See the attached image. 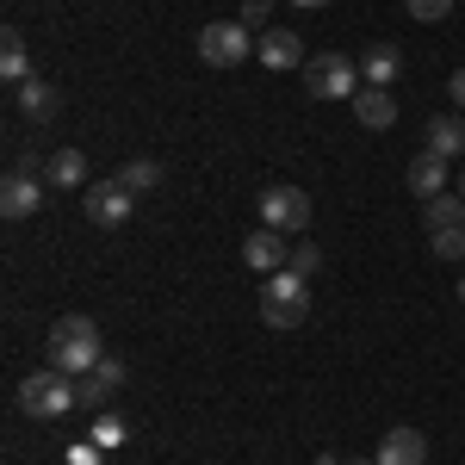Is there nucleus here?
Wrapping results in <instances>:
<instances>
[{
	"label": "nucleus",
	"mask_w": 465,
	"mask_h": 465,
	"mask_svg": "<svg viewBox=\"0 0 465 465\" xmlns=\"http://www.w3.org/2000/svg\"><path fill=\"white\" fill-rule=\"evenodd\" d=\"M354 118L366 124V131H391V124H397L391 87H360V94H354Z\"/></svg>",
	"instance_id": "obj_14"
},
{
	"label": "nucleus",
	"mask_w": 465,
	"mask_h": 465,
	"mask_svg": "<svg viewBox=\"0 0 465 465\" xmlns=\"http://www.w3.org/2000/svg\"><path fill=\"white\" fill-rule=\"evenodd\" d=\"M410 6V19H422V25H440L447 13H453V0H403Z\"/></svg>",
	"instance_id": "obj_25"
},
{
	"label": "nucleus",
	"mask_w": 465,
	"mask_h": 465,
	"mask_svg": "<svg viewBox=\"0 0 465 465\" xmlns=\"http://www.w3.org/2000/svg\"><path fill=\"white\" fill-rule=\"evenodd\" d=\"M254 56H261V69H273V74L304 69V63H311L304 44H298V32H286V25H267V32L254 37Z\"/></svg>",
	"instance_id": "obj_8"
},
{
	"label": "nucleus",
	"mask_w": 465,
	"mask_h": 465,
	"mask_svg": "<svg viewBox=\"0 0 465 465\" xmlns=\"http://www.w3.org/2000/svg\"><path fill=\"white\" fill-rule=\"evenodd\" d=\"M249 56H254V37L242 19H212L199 32V63H212V69H242Z\"/></svg>",
	"instance_id": "obj_5"
},
{
	"label": "nucleus",
	"mask_w": 465,
	"mask_h": 465,
	"mask_svg": "<svg viewBox=\"0 0 465 465\" xmlns=\"http://www.w3.org/2000/svg\"><path fill=\"white\" fill-rule=\"evenodd\" d=\"M360 87V63L354 56H341V50H322V56H311L304 63V94L311 100H354Z\"/></svg>",
	"instance_id": "obj_4"
},
{
	"label": "nucleus",
	"mask_w": 465,
	"mask_h": 465,
	"mask_svg": "<svg viewBox=\"0 0 465 465\" xmlns=\"http://www.w3.org/2000/svg\"><path fill=\"white\" fill-rule=\"evenodd\" d=\"M242 25H261L267 32V0H242Z\"/></svg>",
	"instance_id": "obj_27"
},
{
	"label": "nucleus",
	"mask_w": 465,
	"mask_h": 465,
	"mask_svg": "<svg viewBox=\"0 0 465 465\" xmlns=\"http://www.w3.org/2000/svg\"><path fill=\"white\" fill-rule=\"evenodd\" d=\"M87 440H100L106 453H118V447L131 440V429H124V416H112V410H100V416H94V429H87Z\"/></svg>",
	"instance_id": "obj_21"
},
{
	"label": "nucleus",
	"mask_w": 465,
	"mask_h": 465,
	"mask_svg": "<svg viewBox=\"0 0 465 465\" xmlns=\"http://www.w3.org/2000/svg\"><path fill=\"white\" fill-rule=\"evenodd\" d=\"M460 199H465V174H460Z\"/></svg>",
	"instance_id": "obj_30"
},
{
	"label": "nucleus",
	"mask_w": 465,
	"mask_h": 465,
	"mask_svg": "<svg viewBox=\"0 0 465 465\" xmlns=\"http://www.w3.org/2000/svg\"><path fill=\"white\" fill-rule=\"evenodd\" d=\"M0 74H6L13 87H19V81H32V56H25V37L13 32V25L0 32Z\"/></svg>",
	"instance_id": "obj_20"
},
{
	"label": "nucleus",
	"mask_w": 465,
	"mask_h": 465,
	"mask_svg": "<svg viewBox=\"0 0 465 465\" xmlns=\"http://www.w3.org/2000/svg\"><path fill=\"white\" fill-rule=\"evenodd\" d=\"M410 193H416V199H422V205H429V199H440V193H447V162H440V155H434V149H422V155H416V162H410Z\"/></svg>",
	"instance_id": "obj_15"
},
{
	"label": "nucleus",
	"mask_w": 465,
	"mask_h": 465,
	"mask_svg": "<svg viewBox=\"0 0 465 465\" xmlns=\"http://www.w3.org/2000/svg\"><path fill=\"white\" fill-rule=\"evenodd\" d=\"M118 180H124V186L143 199V193H155V186H162V168H155V162L143 155V162H124V168H118Z\"/></svg>",
	"instance_id": "obj_22"
},
{
	"label": "nucleus",
	"mask_w": 465,
	"mask_h": 465,
	"mask_svg": "<svg viewBox=\"0 0 465 465\" xmlns=\"http://www.w3.org/2000/svg\"><path fill=\"white\" fill-rule=\"evenodd\" d=\"M447 94H453V106L465 112V69H453V74H447Z\"/></svg>",
	"instance_id": "obj_28"
},
{
	"label": "nucleus",
	"mask_w": 465,
	"mask_h": 465,
	"mask_svg": "<svg viewBox=\"0 0 465 465\" xmlns=\"http://www.w3.org/2000/svg\"><path fill=\"white\" fill-rule=\"evenodd\" d=\"M242 261H249L254 273H280V267L292 261V236H280V230L261 223L254 236H242Z\"/></svg>",
	"instance_id": "obj_9"
},
{
	"label": "nucleus",
	"mask_w": 465,
	"mask_h": 465,
	"mask_svg": "<svg viewBox=\"0 0 465 465\" xmlns=\"http://www.w3.org/2000/svg\"><path fill=\"white\" fill-rule=\"evenodd\" d=\"M422 230H465V199L460 193H440V199H429V205H422Z\"/></svg>",
	"instance_id": "obj_19"
},
{
	"label": "nucleus",
	"mask_w": 465,
	"mask_h": 465,
	"mask_svg": "<svg viewBox=\"0 0 465 465\" xmlns=\"http://www.w3.org/2000/svg\"><path fill=\"white\" fill-rule=\"evenodd\" d=\"M379 465H429V440L416 429H391L385 440H379V453H372Z\"/></svg>",
	"instance_id": "obj_13"
},
{
	"label": "nucleus",
	"mask_w": 465,
	"mask_h": 465,
	"mask_svg": "<svg viewBox=\"0 0 465 465\" xmlns=\"http://www.w3.org/2000/svg\"><path fill=\"white\" fill-rule=\"evenodd\" d=\"M44 180H50V186H94V180H87V155H81V149H56V155L44 162Z\"/></svg>",
	"instance_id": "obj_18"
},
{
	"label": "nucleus",
	"mask_w": 465,
	"mask_h": 465,
	"mask_svg": "<svg viewBox=\"0 0 465 465\" xmlns=\"http://www.w3.org/2000/svg\"><path fill=\"white\" fill-rule=\"evenodd\" d=\"M292 6H304V13H317V6H329V0H292Z\"/></svg>",
	"instance_id": "obj_29"
},
{
	"label": "nucleus",
	"mask_w": 465,
	"mask_h": 465,
	"mask_svg": "<svg viewBox=\"0 0 465 465\" xmlns=\"http://www.w3.org/2000/svg\"><path fill=\"white\" fill-rule=\"evenodd\" d=\"M460 304H465V280H460Z\"/></svg>",
	"instance_id": "obj_31"
},
{
	"label": "nucleus",
	"mask_w": 465,
	"mask_h": 465,
	"mask_svg": "<svg viewBox=\"0 0 465 465\" xmlns=\"http://www.w3.org/2000/svg\"><path fill=\"white\" fill-rule=\"evenodd\" d=\"M13 100H19V112L37 118V124H44V118H56V106H63V100H56V87H50V81H37V74L13 87Z\"/></svg>",
	"instance_id": "obj_17"
},
{
	"label": "nucleus",
	"mask_w": 465,
	"mask_h": 465,
	"mask_svg": "<svg viewBox=\"0 0 465 465\" xmlns=\"http://www.w3.org/2000/svg\"><path fill=\"white\" fill-rule=\"evenodd\" d=\"M304 317H311V280H298L292 267L267 273V286H261V322L267 329H298Z\"/></svg>",
	"instance_id": "obj_3"
},
{
	"label": "nucleus",
	"mask_w": 465,
	"mask_h": 465,
	"mask_svg": "<svg viewBox=\"0 0 465 465\" xmlns=\"http://www.w3.org/2000/svg\"><path fill=\"white\" fill-rule=\"evenodd\" d=\"M81 199H87V223H100V230H118L131 205H137V193L124 186V180H100V186H81Z\"/></svg>",
	"instance_id": "obj_7"
},
{
	"label": "nucleus",
	"mask_w": 465,
	"mask_h": 465,
	"mask_svg": "<svg viewBox=\"0 0 465 465\" xmlns=\"http://www.w3.org/2000/svg\"><path fill=\"white\" fill-rule=\"evenodd\" d=\"M261 223L280 230V236H298L311 223V193L304 186H267L261 193Z\"/></svg>",
	"instance_id": "obj_6"
},
{
	"label": "nucleus",
	"mask_w": 465,
	"mask_h": 465,
	"mask_svg": "<svg viewBox=\"0 0 465 465\" xmlns=\"http://www.w3.org/2000/svg\"><path fill=\"white\" fill-rule=\"evenodd\" d=\"M429 249H434V261H460L465 254V230H434Z\"/></svg>",
	"instance_id": "obj_24"
},
{
	"label": "nucleus",
	"mask_w": 465,
	"mask_h": 465,
	"mask_svg": "<svg viewBox=\"0 0 465 465\" xmlns=\"http://www.w3.org/2000/svg\"><path fill=\"white\" fill-rule=\"evenodd\" d=\"M44 348H50V366L69 372V379H87V372L106 360V348H100V322L94 317H56L50 335H44Z\"/></svg>",
	"instance_id": "obj_1"
},
{
	"label": "nucleus",
	"mask_w": 465,
	"mask_h": 465,
	"mask_svg": "<svg viewBox=\"0 0 465 465\" xmlns=\"http://www.w3.org/2000/svg\"><path fill=\"white\" fill-rule=\"evenodd\" d=\"M19 410L37 416V422L69 416V410H81V379L56 372V366H44V372H32V379H19Z\"/></svg>",
	"instance_id": "obj_2"
},
{
	"label": "nucleus",
	"mask_w": 465,
	"mask_h": 465,
	"mask_svg": "<svg viewBox=\"0 0 465 465\" xmlns=\"http://www.w3.org/2000/svg\"><path fill=\"white\" fill-rule=\"evenodd\" d=\"M100 453H106L100 440H74V447H69V465H100Z\"/></svg>",
	"instance_id": "obj_26"
},
{
	"label": "nucleus",
	"mask_w": 465,
	"mask_h": 465,
	"mask_svg": "<svg viewBox=\"0 0 465 465\" xmlns=\"http://www.w3.org/2000/svg\"><path fill=\"white\" fill-rule=\"evenodd\" d=\"M397 74H403L397 44H385V37H379V44H366V50H360V81H366V87H391Z\"/></svg>",
	"instance_id": "obj_11"
},
{
	"label": "nucleus",
	"mask_w": 465,
	"mask_h": 465,
	"mask_svg": "<svg viewBox=\"0 0 465 465\" xmlns=\"http://www.w3.org/2000/svg\"><path fill=\"white\" fill-rule=\"evenodd\" d=\"M44 186H50V180H32V174H6V186H0V212L13 217V223H19V217H32L37 205H44Z\"/></svg>",
	"instance_id": "obj_12"
},
{
	"label": "nucleus",
	"mask_w": 465,
	"mask_h": 465,
	"mask_svg": "<svg viewBox=\"0 0 465 465\" xmlns=\"http://www.w3.org/2000/svg\"><path fill=\"white\" fill-rule=\"evenodd\" d=\"M429 149L440 155V162H460L465 155V118H453V112L429 118Z\"/></svg>",
	"instance_id": "obj_16"
},
{
	"label": "nucleus",
	"mask_w": 465,
	"mask_h": 465,
	"mask_svg": "<svg viewBox=\"0 0 465 465\" xmlns=\"http://www.w3.org/2000/svg\"><path fill=\"white\" fill-rule=\"evenodd\" d=\"M298 280H317V267H322V249L317 242H292V261H286Z\"/></svg>",
	"instance_id": "obj_23"
},
{
	"label": "nucleus",
	"mask_w": 465,
	"mask_h": 465,
	"mask_svg": "<svg viewBox=\"0 0 465 465\" xmlns=\"http://www.w3.org/2000/svg\"><path fill=\"white\" fill-rule=\"evenodd\" d=\"M118 391H124V360H112V354L81 379V403H87V410H106Z\"/></svg>",
	"instance_id": "obj_10"
}]
</instances>
